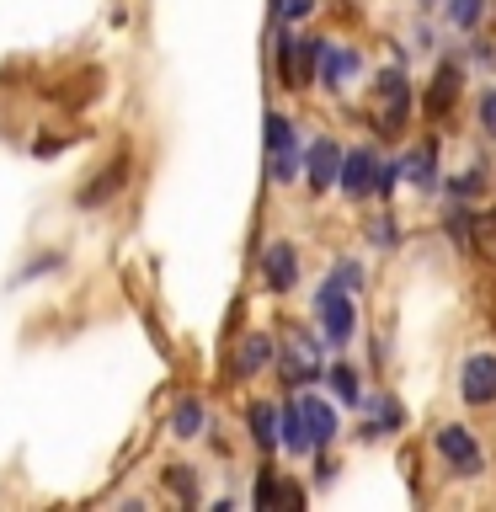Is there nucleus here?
Masks as SVG:
<instances>
[{
    "instance_id": "nucleus-1",
    "label": "nucleus",
    "mask_w": 496,
    "mask_h": 512,
    "mask_svg": "<svg viewBox=\"0 0 496 512\" xmlns=\"http://www.w3.org/2000/svg\"><path fill=\"white\" fill-rule=\"evenodd\" d=\"M315 320H320V331H326V347L352 342V326H358V315H352V288L336 278V272L315 288Z\"/></svg>"
},
{
    "instance_id": "nucleus-2",
    "label": "nucleus",
    "mask_w": 496,
    "mask_h": 512,
    "mask_svg": "<svg viewBox=\"0 0 496 512\" xmlns=\"http://www.w3.org/2000/svg\"><path fill=\"white\" fill-rule=\"evenodd\" d=\"M432 448H438L443 464H448L454 475H464V480H475L480 470H486V454H480L475 432H470V427H459V422L438 427V438H432Z\"/></svg>"
},
{
    "instance_id": "nucleus-3",
    "label": "nucleus",
    "mask_w": 496,
    "mask_h": 512,
    "mask_svg": "<svg viewBox=\"0 0 496 512\" xmlns=\"http://www.w3.org/2000/svg\"><path fill=\"white\" fill-rule=\"evenodd\" d=\"M278 368H283V384H294V390H299V384H315L320 379V347L304 331H283Z\"/></svg>"
},
{
    "instance_id": "nucleus-4",
    "label": "nucleus",
    "mask_w": 496,
    "mask_h": 512,
    "mask_svg": "<svg viewBox=\"0 0 496 512\" xmlns=\"http://www.w3.org/2000/svg\"><path fill=\"white\" fill-rule=\"evenodd\" d=\"M459 395H464V406H491V400H496V352H475V358H464Z\"/></svg>"
},
{
    "instance_id": "nucleus-5",
    "label": "nucleus",
    "mask_w": 496,
    "mask_h": 512,
    "mask_svg": "<svg viewBox=\"0 0 496 512\" xmlns=\"http://www.w3.org/2000/svg\"><path fill=\"white\" fill-rule=\"evenodd\" d=\"M379 123H384V134H400V123H406V112H411V86H406V75L400 70H384L379 75Z\"/></svg>"
},
{
    "instance_id": "nucleus-6",
    "label": "nucleus",
    "mask_w": 496,
    "mask_h": 512,
    "mask_svg": "<svg viewBox=\"0 0 496 512\" xmlns=\"http://www.w3.org/2000/svg\"><path fill=\"white\" fill-rule=\"evenodd\" d=\"M304 176H310L315 192H326L331 182H342V150L331 139H315L310 155H304Z\"/></svg>"
},
{
    "instance_id": "nucleus-7",
    "label": "nucleus",
    "mask_w": 496,
    "mask_h": 512,
    "mask_svg": "<svg viewBox=\"0 0 496 512\" xmlns=\"http://www.w3.org/2000/svg\"><path fill=\"white\" fill-rule=\"evenodd\" d=\"M379 160H374V150H352V155H342V182H336V187H342L347 192V198H363V192L368 187H379Z\"/></svg>"
},
{
    "instance_id": "nucleus-8",
    "label": "nucleus",
    "mask_w": 496,
    "mask_h": 512,
    "mask_svg": "<svg viewBox=\"0 0 496 512\" xmlns=\"http://www.w3.org/2000/svg\"><path fill=\"white\" fill-rule=\"evenodd\" d=\"M262 278H267V288L272 294H288V288L299 283V251L294 246H267V262H262Z\"/></svg>"
},
{
    "instance_id": "nucleus-9",
    "label": "nucleus",
    "mask_w": 496,
    "mask_h": 512,
    "mask_svg": "<svg viewBox=\"0 0 496 512\" xmlns=\"http://www.w3.org/2000/svg\"><path fill=\"white\" fill-rule=\"evenodd\" d=\"M459 96V64H438V75H432V91H427V102H422V112L432 123L448 112V102Z\"/></svg>"
},
{
    "instance_id": "nucleus-10",
    "label": "nucleus",
    "mask_w": 496,
    "mask_h": 512,
    "mask_svg": "<svg viewBox=\"0 0 496 512\" xmlns=\"http://www.w3.org/2000/svg\"><path fill=\"white\" fill-rule=\"evenodd\" d=\"M278 438H283V448L288 454H310L315 448V438H310V422H304V406H283L278 411Z\"/></svg>"
},
{
    "instance_id": "nucleus-11",
    "label": "nucleus",
    "mask_w": 496,
    "mask_h": 512,
    "mask_svg": "<svg viewBox=\"0 0 496 512\" xmlns=\"http://www.w3.org/2000/svg\"><path fill=\"white\" fill-rule=\"evenodd\" d=\"M352 75H358V54H352V48H336V43L320 48V80H326V86H347Z\"/></svg>"
},
{
    "instance_id": "nucleus-12",
    "label": "nucleus",
    "mask_w": 496,
    "mask_h": 512,
    "mask_svg": "<svg viewBox=\"0 0 496 512\" xmlns=\"http://www.w3.org/2000/svg\"><path fill=\"white\" fill-rule=\"evenodd\" d=\"M299 406H304V422H310V438L315 443H331L336 427H342V422H336V411L326 406V400H315V395H304Z\"/></svg>"
},
{
    "instance_id": "nucleus-13",
    "label": "nucleus",
    "mask_w": 496,
    "mask_h": 512,
    "mask_svg": "<svg viewBox=\"0 0 496 512\" xmlns=\"http://www.w3.org/2000/svg\"><path fill=\"white\" fill-rule=\"evenodd\" d=\"M363 416H368L363 438H368V432H395V427H400V406H395L390 395H368V400H363Z\"/></svg>"
},
{
    "instance_id": "nucleus-14",
    "label": "nucleus",
    "mask_w": 496,
    "mask_h": 512,
    "mask_svg": "<svg viewBox=\"0 0 496 512\" xmlns=\"http://www.w3.org/2000/svg\"><path fill=\"white\" fill-rule=\"evenodd\" d=\"M203 422H208V411H203V400H198V395L176 400V411H171V432H176V438H198Z\"/></svg>"
},
{
    "instance_id": "nucleus-15",
    "label": "nucleus",
    "mask_w": 496,
    "mask_h": 512,
    "mask_svg": "<svg viewBox=\"0 0 496 512\" xmlns=\"http://www.w3.org/2000/svg\"><path fill=\"white\" fill-rule=\"evenodd\" d=\"M432 166H438V150H432V144H416V150L406 155V166H400V171H406V182H416V187H432V182H438V171H432Z\"/></svg>"
},
{
    "instance_id": "nucleus-16",
    "label": "nucleus",
    "mask_w": 496,
    "mask_h": 512,
    "mask_svg": "<svg viewBox=\"0 0 496 512\" xmlns=\"http://www.w3.org/2000/svg\"><path fill=\"white\" fill-rule=\"evenodd\" d=\"M251 438L262 443V448H272V443H278V406H267V400H256V406H251Z\"/></svg>"
},
{
    "instance_id": "nucleus-17",
    "label": "nucleus",
    "mask_w": 496,
    "mask_h": 512,
    "mask_svg": "<svg viewBox=\"0 0 496 512\" xmlns=\"http://www.w3.org/2000/svg\"><path fill=\"white\" fill-rule=\"evenodd\" d=\"M272 358V342H267V336H246V347H240V358H235V368H240V374H256V368H262Z\"/></svg>"
},
{
    "instance_id": "nucleus-18",
    "label": "nucleus",
    "mask_w": 496,
    "mask_h": 512,
    "mask_svg": "<svg viewBox=\"0 0 496 512\" xmlns=\"http://www.w3.org/2000/svg\"><path fill=\"white\" fill-rule=\"evenodd\" d=\"M118 187H123V166H107V171L96 176V182H91L86 192H80V208H96V203L107 198V192H118Z\"/></svg>"
},
{
    "instance_id": "nucleus-19",
    "label": "nucleus",
    "mask_w": 496,
    "mask_h": 512,
    "mask_svg": "<svg viewBox=\"0 0 496 512\" xmlns=\"http://www.w3.org/2000/svg\"><path fill=\"white\" fill-rule=\"evenodd\" d=\"M480 11H486V0H448V22H454L459 32H470L480 22Z\"/></svg>"
},
{
    "instance_id": "nucleus-20",
    "label": "nucleus",
    "mask_w": 496,
    "mask_h": 512,
    "mask_svg": "<svg viewBox=\"0 0 496 512\" xmlns=\"http://www.w3.org/2000/svg\"><path fill=\"white\" fill-rule=\"evenodd\" d=\"M326 384H331V395H336V400H358V374H352V368L336 363L331 374H326Z\"/></svg>"
},
{
    "instance_id": "nucleus-21",
    "label": "nucleus",
    "mask_w": 496,
    "mask_h": 512,
    "mask_svg": "<svg viewBox=\"0 0 496 512\" xmlns=\"http://www.w3.org/2000/svg\"><path fill=\"white\" fill-rule=\"evenodd\" d=\"M443 224H448V235H454L464 251L475 246V240H470V208H459V203H454V208H448V219H443Z\"/></svg>"
},
{
    "instance_id": "nucleus-22",
    "label": "nucleus",
    "mask_w": 496,
    "mask_h": 512,
    "mask_svg": "<svg viewBox=\"0 0 496 512\" xmlns=\"http://www.w3.org/2000/svg\"><path fill=\"white\" fill-rule=\"evenodd\" d=\"M310 11H315V0H278V16H283V22H304Z\"/></svg>"
},
{
    "instance_id": "nucleus-23",
    "label": "nucleus",
    "mask_w": 496,
    "mask_h": 512,
    "mask_svg": "<svg viewBox=\"0 0 496 512\" xmlns=\"http://www.w3.org/2000/svg\"><path fill=\"white\" fill-rule=\"evenodd\" d=\"M480 123H486V134L496 139V91H486V96H480Z\"/></svg>"
},
{
    "instance_id": "nucleus-24",
    "label": "nucleus",
    "mask_w": 496,
    "mask_h": 512,
    "mask_svg": "<svg viewBox=\"0 0 496 512\" xmlns=\"http://www.w3.org/2000/svg\"><path fill=\"white\" fill-rule=\"evenodd\" d=\"M336 278H342L347 288H358V283H363V267H358V262H342V267H336Z\"/></svg>"
},
{
    "instance_id": "nucleus-25",
    "label": "nucleus",
    "mask_w": 496,
    "mask_h": 512,
    "mask_svg": "<svg viewBox=\"0 0 496 512\" xmlns=\"http://www.w3.org/2000/svg\"><path fill=\"white\" fill-rule=\"evenodd\" d=\"M416 6H422V11H432V6H438V0H416Z\"/></svg>"
}]
</instances>
